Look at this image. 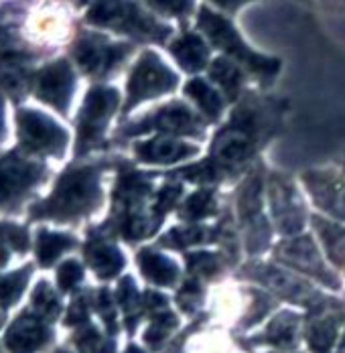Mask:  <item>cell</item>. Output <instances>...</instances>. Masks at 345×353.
I'll return each mask as SVG.
<instances>
[{
    "label": "cell",
    "instance_id": "obj_1",
    "mask_svg": "<svg viewBox=\"0 0 345 353\" xmlns=\"http://www.w3.org/2000/svg\"><path fill=\"white\" fill-rule=\"evenodd\" d=\"M270 132V118L266 110L252 102L240 106L232 120L215 134L211 142V154L209 159L193 165L185 167L177 176H183L187 181H219L241 165H246L258 150L260 142Z\"/></svg>",
    "mask_w": 345,
    "mask_h": 353
},
{
    "label": "cell",
    "instance_id": "obj_2",
    "mask_svg": "<svg viewBox=\"0 0 345 353\" xmlns=\"http://www.w3.org/2000/svg\"><path fill=\"white\" fill-rule=\"evenodd\" d=\"M102 201L100 191V169L98 167H77L59 179L51 199L41 203L34 215L57 217V219H75L92 210Z\"/></svg>",
    "mask_w": 345,
    "mask_h": 353
},
{
    "label": "cell",
    "instance_id": "obj_3",
    "mask_svg": "<svg viewBox=\"0 0 345 353\" xmlns=\"http://www.w3.org/2000/svg\"><path fill=\"white\" fill-rule=\"evenodd\" d=\"M88 21L98 27H110L120 33L163 43L171 35V29L150 14H146L132 0H96L88 12Z\"/></svg>",
    "mask_w": 345,
    "mask_h": 353
},
{
    "label": "cell",
    "instance_id": "obj_4",
    "mask_svg": "<svg viewBox=\"0 0 345 353\" xmlns=\"http://www.w3.org/2000/svg\"><path fill=\"white\" fill-rule=\"evenodd\" d=\"M199 29L206 33V37L221 51H226L236 63L244 65L248 71L260 75V77H273L276 71L280 70V61L273 57H264L256 51H252L238 35V31L232 27V23H228L221 14L211 12L209 8L199 10V19H197Z\"/></svg>",
    "mask_w": 345,
    "mask_h": 353
},
{
    "label": "cell",
    "instance_id": "obj_5",
    "mask_svg": "<svg viewBox=\"0 0 345 353\" xmlns=\"http://www.w3.org/2000/svg\"><path fill=\"white\" fill-rule=\"evenodd\" d=\"M177 73L171 71L157 53L146 51L135 70L130 73L128 79V102L126 110L135 108L142 100H150V98H159L163 94H169L177 88Z\"/></svg>",
    "mask_w": 345,
    "mask_h": 353
},
{
    "label": "cell",
    "instance_id": "obj_6",
    "mask_svg": "<svg viewBox=\"0 0 345 353\" xmlns=\"http://www.w3.org/2000/svg\"><path fill=\"white\" fill-rule=\"evenodd\" d=\"M204 128L206 122L185 104L181 102H171L167 106L155 110L152 114L144 116L142 120H138L135 124H130L126 128V134H142V132H163L167 137H204Z\"/></svg>",
    "mask_w": 345,
    "mask_h": 353
},
{
    "label": "cell",
    "instance_id": "obj_7",
    "mask_svg": "<svg viewBox=\"0 0 345 353\" xmlns=\"http://www.w3.org/2000/svg\"><path fill=\"white\" fill-rule=\"evenodd\" d=\"M238 215L244 234L246 250L250 254H258L268 246L270 230L266 217L262 213V179L260 175H250L238 193Z\"/></svg>",
    "mask_w": 345,
    "mask_h": 353
},
{
    "label": "cell",
    "instance_id": "obj_8",
    "mask_svg": "<svg viewBox=\"0 0 345 353\" xmlns=\"http://www.w3.org/2000/svg\"><path fill=\"white\" fill-rule=\"evenodd\" d=\"M270 208L275 217L276 230L284 236H297L307 221L305 205L295 189V185L284 175H270L268 183Z\"/></svg>",
    "mask_w": 345,
    "mask_h": 353
},
{
    "label": "cell",
    "instance_id": "obj_9",
    "mask_svg": "<svg viewBox=\"0 0 345 353\" xmlns=\"http://www.w3.org/2000/svg\"><path fill=\"white\" fill-rule=\"evenodd\" d=\"M275 256L278 258V262H282L299 272H305L309 276H315L323 284H329L331 288L339 286L337 279L323 264V258L309 236H293L288 240H282L276 246Z\"/></svg>",
    "mask_w": 345,
    "mask_h": 353
},
{
    "label": "cell",
    "instance_id": "obj_10",
    "mask_svg": "<svg viewBox=\"0 0 345 353\" xmlns=\"http://www.w3.org/2000/svg\"><path fill=\"white\" fill-rule=\"evenodd\" d=\"M19 130L23 144L34 152L57 154L63 150L68 142V134L59 124H55L49 116L39 114L34 110L19 112Z\"/></svg>",
    "mask_w": 345,
    "mask_h": 353
},
{
    "label": "cell",
    "instance_id": "obj_11",
    "mask_svg": "<svg viewBox=\"0 0 345 353\" xmlns=\"http://www.w3.org/2000/svg\"><path fill=\"white\" fill-rule=\"evenodd\" d=\"M128 53H130V45L108 43L103 37L98 35L83 37L73 47V55L77 63L81 65V70L92 75H103L112 71L124 61Z\"/></svg>",
    "mask_w": 345,
    "mask_h": 353
},
{
    "label": "cell",
    "instance_id": "obj_12",
    "mask_svg": "<svg viewBox=\"0 0 345 353\" xmlns=\"http://www.w3.org/2000/svg\"><path fill=\"white\" fill-rule=\"evenodd\" d=\"M116 108H118V92L112 88H94L88 94L86 104L81 108V116H79V146L81 148H86L88 144L100 139Z\"/></svg>",
    "mask_w": 345,
    "mask_h": 353
},
{
    "label": "cell",
    "instance_id": "obj_13",
    "mask_svg": "<svg viewBox=\"0 0 345 353\" xmlns=\"http://www.w3.org/2000/svg\"><path fill=\"white\" fill-rule=\"evenodd\" d=\"M303 181L317 208L345 221V176L335 171H307Z\"/></svg>",
    "mask_w": 345,
    "mask_h": 353
},
{
    "label": "cell",
    "instance_id": "obj_14",
    "mask_svg": "<svg viewBox=\"0 0 345 353\" xmlns=\"http://www.w3.org/2000/svg\"><path fill=\"white\" fill-rule=\"evenodd\" d=\"M75 77L68 61H55L47 65L37 77V94L47 104L57 110H68L71 94H73Z\"/></svg>",
    "mask_w": 345,
    "mask_h": 353
},
{
    "label": "cell",
    "instance_id": "obj_15",
    "mask_svg": "<svg viewBox=\"0 0 345 353\" xmlns=\"http://www.w3.org/2000/svg\"><path fill=\"white\" fill-rule=\"evenodd\" d=\"M41 167L31 165L17 157H6L0 161V203L21 197L29 191L41 176Z\"/></svg>",
    "mask_w": 345,
    "mask_h": 353
},
{
    "label": "cell",
    "instance_id": "obj_16",
    "mask_svg": "<svg viewBox=\"0 0 345 353\" xmlns=\"http://www.w3.org/2000/svg\"><path fill=\"white\" fill-rule=\"evenodd\" d=\"M135 152L144 163L171 165V163H181V161L193 159L195 154H199V148L193 144L172 141L169 137H161V139H152V141L138 142L135 146Z\"/></svg>",
    "mask_w": 345,
    "mask_h": 353
},
{
    "label": "cell",
    "instance_id": "obj_17",
    "mask_svg": "<svg viewBox=\"0 0 345 353\" xmlns=\"http://www.w3.org/2000/svg\"><path fill=\"white\" fill-rule=\"evenodd\" d=\"M246 272L250 276H254L256 281L264 283L266 286L275 288L276 292H280L282 296H286L288 301L295 303H307L315 296V292L310 290L305 283H301L299 279H295L293 274L278 270L275 266H266V264H256L246 268Z\"/></svg>",
    "mask_w": 345,
    "mask_h": 353
},
{
    "label": "cell",
    "instance_id": "obj_18",
    "mask_svg": "<svg viewBox=\"0 0 345 353\" xmlns=\"http://www.w3.org/2000/svg\"><path fill=\"white\" fill-rule=\"evenodd\" d=\"M49 341V329L33 315L19 317L6 333V347L10 353H33Z\"/></svg>",
    "mask_w": 345,
    "mask_h": 353
},
{
    "label": "cell",
    "instance_id": "obj_19",
    "mask_svg": "<svg viewBox=\"0 0 345 353\" xmlns=\"http://www.w3.org/2000/svg\"><path fill=\"white\" fill-rule=\"evenodd\" d=\"M172 57L177 59V63L189 73L204 70L209 59V49L204 43V39L195 33H183L171 45Z\"/></svg>",
    "mask_w": 345,
    "mask_h": 353
},
{
    "label": "cell",
    "instance_id": "obj_20",
    "mask_svg": "<svg viewBox=\"0 0 345 353\" xmlns=\"http://www.w3.org/2000/svg\"><path fill=\"white\" fill-rule=\"evenodd\" d=\"M86 258L100 279L116 276L124 266V258L120 250L103 240H90L86 246Z\"/></svg>",
    "mask_w": 345,
    "mask_h": 353
},
{
    "label": "cell",
    "instance_id": "obj_21",
    "mask_svg": "<svg viewBox=\"0 0 345 353\" xmlns=\"http://www.w3.org/2000/svg\"><path fill=\"white\" fill-rule=\"evenodd\" d=\"M138 266L146 281L159 284V286H171L179 279V268L171 258L155 252V250H142L138 254Z\"/></svg>",
    "mask_w": 345,
    "mask_h": 353
},
{
    "label": "cell",
    "instance_id": "obj_22",
    "mask_svg": "<svg viewBox=\"0 0 345 353\" xmlns=\"http://www.w3.org/2000/svg\"><path fill=\"white\" fill-rule=\"evenodd\" d=\"M224 228H204V225H191V228H175L171 230L161 244L169 248L183 250L187 246H195V244H204L207 240H221Z\"/></svg>",
    "mask_w": 345,
    "mask_h": 353
},
{
    "label": "cell",
    "instance_id": "obj_23",
    "mask_svg": "<svg viewBox=\"0 0 345 353\" xmlns=\"http://www.w3.org/2000/svg\"><path fill=\"white\" fill-rule=\"evenodd\" d=\"M337 323H339V317L331 315V313H323L310 321L309 329H307V339H309L313 352L327 353L331 350V345L337 337Z\"/></svg>",
    "mask_w": 345,
    "mask_h": 353
},
{
    "label": "cell",
    "instance_id": "obj_24",
    "mask_svg": "<svg viewBox=\"0 0 345 353\" xmlns=\"http://www.w3.org/2000/svg\"><path fill=\"white\" fill-rule=\"evenodd\" d=\"M313 225H315L319 238L323 240L329 258L345 270V228L331 223L323 217H313Z\"/></svg>",
    "mask_w": 345,
    "mask_h": 353
},
{
    "label": "cell",
    "instance_id": "obj_25",
    "mask_svg": "<svg viewBox=\"0 0 345 353\" xmlns=\"http://www.w3.org/2000/svg\"><path fill=\"white\" fill-rule=\"evenodd\" d=\"M185 94L199 106V110L206 114L209 120H215L221 110H224V100L221 96L207 83L206 79H191L185 85Z\"/></svg>",
    "mask_w": 345,
    "mask_h": 353
},
{
    "label": "cell",
    "instance_id": "obj_26",
    "mask_svg": "<svg viewBox=\"0 0 345 353\" xmlns=\"http://www.w3.org/2000/svg\"><path fill=\"white\" fill-rule=\"evenodd\" d=\"M211 79L226 92L230 100H236L241 90V71L236 61H230L228 57H219L211 63L209 68Z\"/></svg>",
    "mask_w": 345,
    "mask_h": 353
},
{
    "label": "cell",
    "instance_id": "obj_27",
    "mask_svg": "<svg viewBox=\"0 0 345 353\" xmlns=\"http://www.w3.org/2000/svg\"><path fill=\"white\" fill-rule=\"evenodd\" d=\"M297 327L299 317L293 313H280L278 317L268 325L264 335H260L262 343H273L276 347H293L297 341Z\"/></svg>",
    "mask_w": 345,
    "mask_h": 353
},
{
    "label": "cell",
    "instance_id": "obj_28",
    "mask_svg": "<svg viewBox=\"0 0 345 353\" xmlns=\"http://www.w3.org/2000/svg\"><path fill=\"white\" fill-rule=\"evenodd\" d=\"M71 246H73V238L68 234H55V232L43 230V232H39V238H37L39 262L43 266H49Z\"/></svg>",
    "mask_w": 345,
    "mask_h": 353
},
{
    "label": "cell",
    "instance_id": "obj_29",
    "mask_svg": "<svg viewBox=\"0 0 345 353\" xmlns=\"http://www.w3.org/2000/svg\"><path fill=\"white\" fill-rule=\"evenodd\" d=\"M215 195L213 191L209 189H201V191H195L193 195H189L181 208L179 215L185 219V221H199V219H206L209 215L215 213Z\"/></svg>",
    "mask_w": 345,
    "mask_h": 353
},
{
    "label": "cell",
    "instance_id": "obj_30",
    "mask_svg": "<svg viewBox=\"0 0 345 353\" xmlns=\"http://www.w3.org/2000/svg\"><path fill=\"white\" fill-rule=\"evenodd\" d=\"M27 281H29V268L0 276V307H10L21 296Z\"/></svg>",
    "mask_w": 345,
    "mask_h": 353
},
{
    "label": "cell",
    "instance_id": "obj_31",
    "mask_svg": "<svg viewBox=\"0 0 345 353\" xmlns=\"http://www.w3.org/2000/svg\"><path fill=\"white\" fill-rule=\"evenodd\" d=\"M118 303L126 313V323L132 329L137 325L138 313H140V296L137 292V286L132 283V279H124L118 286Z\"/></svg>",
    "mask_w": 345,
    "mask_h": 353
},
{
    "label": "cell",
    "instance_id": "obj_32",
    "mask_svg": "<svg viewBox=\"0 0 345 353\" xmlns=\"http://www.w3.org/2000/svg\"><path fill=\"white\" fill-rule=\"evenodd\" d=\"M187 268L193 276H213L221 268V260L213 252H195L187 256Z\"/></svg>",
    "mask_w": 345,
    "mask_h": 353
},
{
    "label": "cell",
    "instance_id": "obj_33",
    "mask_svg": "<svg viewBox=\"0 0 345 353\" xmlns=\"http://www.w3.org/2000/svg\"><path fill=\"white\" fill-rule=\"evenodd\" d=\"M175 325H177V319L169 311H161V313L152 315V325L148 327V331L144 335L146 343L152 347H159L167 339V335L175 329Z\"/></svg>",
    "mask_w": 345,
    "mask_h": 353
},
{
    "label": "cell",
    "instance_id": "obj_34",
    "mask_svg": "<svg viewBox=\"0 0 345 353\" xmlns=\"http://www.w3.org/2000/svg\"><path fill=\"white\" fill-rule=\"evenodd\" d=\"M75 343L81 353H114V345L106 341L94 327H86L75 335Z\"/></svg>",
    "mask_w": 345,
    "mask_h": 353
},
{
    "label": "cell",
    "instance_id": "obj_35",
    "mask_svg": "<svg viewBox=\"0 0 345 353\" xmlns=\"http://www.w3.org/2000/svg\"><path fill=\"white\" fill-rule=\"evenodd\" d=\"M33 307L37 309V313L43 315V317L53 319L59 313V299L47 283H41L34 288Z\"/></svg>",
    "mask_w": 345,
    "mask_h": 353
},
{
    "label": "cell",
    "instance_id": "obj_36",
    "mask_svg": "<svg viewBox=\"0 0 345 353\" xmlns=\"http://www.w3.org/2000/svg\"><path fill=\"white\" fill-rule=\"evenodd\" d=\"M150 8L167 17H187L193 10V0H146Z\"/></svg>",
    "mask_w": 345,
    "mask_h": 353
},
{
    "label": "cell",
    "instance_id": "obj_37",
    "mask_svg": "<svg viewBox=\"0 0 345 353\" xmlns=\"http://www.w3.org/2000/svg\"><path fill=\"white\" fill-rule=\"evenodd\" d=\"M81 276H83L81 266L75 260H68V262L61 264V268L57 272V283L61 286V290H71V288L77 286V283L81 281Z\"/></svg>",
    "mask_w": 345,
    "mask_h": 353
},
{
    "label": "cell",
    "instance_id": "obj_38",
    "mask_svg": "<svg viewBox=\"0 0 345 353\" xmlns=\"http://www.w3.org/2000/svg\"><path fill=\"white\" fill-rule=\"evenodd\" d=\"M0 240H4L6 244H10L19 252L27 250V246H29V236L19 225H0Z\"/></svg>",
    "mask_w": 345,
    "mask_h": 353
},
{
    "label": "cell",
    "instance_id": "obj_39",
    "mask_svg": "<svg viewBox=\"0 0 345 353\" xmlns=\"http://www.w3.org/2000/svg\"><path fill=\"white\" fill-rule=\"evenodd\" d=\"M199 294H201L199 284L195 283V281H187V283L181 286L177 301H179V305H181L185 311H193V309L197 307V303H199Z\"/></svg>",
    "mask_w": 345,
    "mask_h": 353
},
{
    "label": "cell",
    "instance_id": "obj_40",
    "mask_svg": "<svg viewBox=\"0 0 345 353\" xmlns=\"http://www.w3.org/2000/svg\"><path fill=\"white\" fill-rule=\"evenodd\" d=\"M98 311L102 313L110 331H116V319H114L116 317V309H114V301H112L108 290H100V294H98Z\"/></svg>",
    "mask_w": 345,
    "mask_h": 353
},
{
    "label": "cell",
    "instance_id": "obj_41",
    "mask_svg": "<svg viewBox=\"0 0 345 353\" xmlns=\"http://www.w3.org/2000/svg\"><path fill=\"white\" fill-rule=\"evenodd\" d=\"M144 307H146L148 313L157 315V313H161V311H167V299H165L163 294L150 290V292H146V296H144Z\"/></svg>",
    "mask_w": 345,
    "mask_h": 353
},
{
    "label": "cell",
    "instance_id": "obj_42",
    "mask_svg": "<svg viewBox=\"0 0 345 353\" xmlns=\"http://www.w3.org/2000/svg\"><path fill=\"white\" fill-rule=\"evenodd\" d=\"M88 319V307H86V301L83 299H77L73 305H71V309H69L68 313V321L69 325H81L83 321Z\"/></svg>",
    "mask_w": 345,
    "mask_h": 353
},
{
    "label": "cell",
    "instance_id": "obj_43",
    "mask_svg": "<svg viewBox=\"0 0 345 353\" xmlns=\"http://www.w3.org/2000/svg\"><path fill=\"white\" fill-rule=\"evenodd\" d=\"M217 6H221V8H226V10H236L238 6H241L244 2H248V0H213Z\"/></svg>",
    "mask_w": 345,
    "mask_h": 353
},
{
    "label": "cell",
    "instance_id": "obj_44",
    "mask_svg": "<svg viewBox=\"0 0 345 353\" xmlns=\"http://www.w3.org/2000/svg\"><path fill=\"white\" fill-rule=\"evenodd\" d=\"M2 128H4V110H2V100H0V134H2Z\"/></svg>",
    "mask_w": 345,
    "mask_h": 353
},
{
    "label": "cell",
    "instance_id": "obj_45",
    "mask_svg": "<svg viewBox=\"0 0 345 353\" xmlns=\"http://www.w3.org/2000/svg\"><path fill=\"white\" fill-rule=\"evenodd\" d=\"M4 262H6V250L0 246V266H2Z\"/></svg>",
    "mask_w": 345,
    "mask_h": 353
},
{
    "label": "cell",
    "instance_id": "obj_46",
    "mask_svg": "<svg viewBox=\"0 0 345 353\" xmlns=\"http://www.w3.org/2000/svg\"><path fill=\"white\" fill-rule=\"evenodd\" d=\"M126 353H144V352H142V350H138L137 345H130V347L126 350Z\"/></svg>",
    "mask_w": 345,
    "mask_h": 353
},
{
    "label": "cell",
    "instance_id": "obj_47",
    "mask_svg": "<svg viewBox=\"0 0 345 353\" xmlns=\"http://www.w3.org/2000/svg\"><path fill=\"white\" fill-rule=\"evenodd\" d=\"M57 353H68V352H57Z\"/></svg>",
    "mask_w": 345,
    "mask_h": 353
},
{
    "label": "cell",
    "instance_id": "obj_48",
    "mask_svg": "<svg viewBox=\"0 0 345 353\" xmlns=\"http://www.w3.org/2000/svg\"><path fill=\"white\" fill-rule=\"evenodd\" d=\"M344 347H345V337H344Z\"/></svg>",
    "mask_w": 345,
    "mask_h": 353
},
{
    "label": "cell",
    "instance_id": "obj_49",
    "mask_svg": "<svg viewBox=\"0 0 345 353\" xmlns=\"http://www.w3.org/2000/svg\"><path fill=\"white\" fill-rule=\"evenodd\" d=\"M344 169H345V163H344Z\"/></svg>",
    "mask_w": 345,
    "mask_h": 353
}]
</instances>
